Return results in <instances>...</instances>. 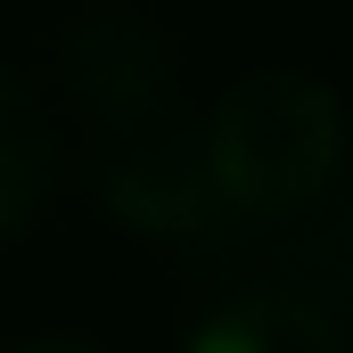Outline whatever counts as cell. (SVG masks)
Returning <instances> with one entry per match:
<instances>
[{
    "label": "cell",
    "instance_id": "5b68a950",
    "mask_svg": "<svg viewBox=\"0 0 353 353\" xmlns=\"http://www.w3.org/2000/svg\"><path fill=\"white\" fill-rule=\"evenodd\" d=\"M17 353H90V345H74V337H33V345H17Z\"/></svg>",
    "mask_w": 353,
    "mask_h": 353
},
{
    "label": "cell",
    "instance_id": "277c9868",
    "mask_svg": "<svg viewBox=\"0 0 353 353\" xmlns=\"http://www.w3.org/2000/svg\"><path fill=\"white\" fill-rule=\"evenodd\" d=\"M50 173H58V140H50L41 99L17 83V74H0V247L41 214Z\"/></svg>",
    "mask_w": 353,
    "mask_h": 353
},
{
    "label": "cell",
    "instance_id": "3957f363",
    "mask_svg": "<svg viewBox=\"0 0 353 353\" xmlns=\"http://www.w3.org/2000/svg\"><path fill=\"white\" fill-rule=\"evenodd\" d=\"M189 353H345V337L312 296H279L271 288V296H239V304L205 312Z\"/></svg>",
    "mask_w": 353,
    "mask_h": 353
},
{
    "label": "cell",
    "instance_id": "7a4b0ae2",
    "mask_svg": "<svg viewBox=\"0 0 353 353\" xmlns=\"http://www.w3.org/2000/svg\"><path fill=\"white\" fill-rule=\"evenodd\" d=\"M165 74H173V50L132 8H107V17H90L83 33H74V90H83L90 115L123 123V140L148 132V115L165 99Z\"/></svg>",
    "mask_w": 353,
    "mask_h": 353
},
{
    "label": "cell",
    "instance_id": "6da1fadb",
    "mask_svg": "<svg viewBox=\"0 0 353 353\" xmlns=\"http://www.w3.org/2000/svg\"><path fill=\"white\" fill-rule=\"evenodd\" d=\"M197 157H205L222 214L288 222V214H304L337 189L345 107H337L329 83H312L296 66H263V74H247L214 99V115L197 132Z\"/></svg>",
    "mask_w": 353,
    "mask_h": 353
}]
</instances>
